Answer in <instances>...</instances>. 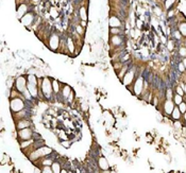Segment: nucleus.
I'll list each match as a JSON object with an SVG mask.
<instances>
[{"label": "nucleus", "instance_id": "1", "mask_svg": "<svg viewBox=\"0 0 186 173\" xmlns=\"http://www.w3.org/2000/svg\"><path fill=\"white\" fill-rule=\"evenodd\" d=\"M10 111L11 114L13 113H18L22 111L26 107L25 98L24 97H18V98H14V99H10Z\"/></svg>", "mask_w": 186, "mask_h": 173}, {"label": "nucleus", "instance_id": "2", "mask_svg": "<svg viewBox=\"0 0 186 173\" xmlns=\"http://www.w3.org/2000/svg\"><path fill=\"white\" fill-rule=\"evenodd\" d=\"M33 133H34V129L32 127L22 129V130L16 131V138L18 139V142L22 140H30V139H33Z\"/></svg>", "mask_w": 186, "mask_h": 173}, {"label": "nucleus", "instance_id": "3", "mask_svg": "<svg viewBox=\"0 0 186 173\" xmlns=\"http://www.w3.org/2000/svg\"><path fill=\"white\" fill-rule=\"evenodd\" d=\"M48 47L53 52H56L61 47V38H60V34L58 32H53L50 34L49 38H48Z\"/></svg>", "mask_w": 186, "mask_h": 173}, {"label": "nucleus", "instance_id": "4", "mask_svg": "<svg viewBox=\"0 0 186 173\" xmlns=\"http://www.w3.org/2000/svg\"><path fill=\"white\" fill-rule=\"evenodd\" d=\"M27 85H28V80H27V75H18L15 79V83H14V88L17 89L20 93H22L27 89Z\"/></svg>", "mask_w": 186, "mask_h": 173}, {"label": "nucleus", "instance_id": "5", "mask_svg": "<svg viewBox=\"0 0 186 173\" xmlns=\"http://www.w3.org/2000/svg\"><path fill=\"white\" fill-rule=\"evenodd\" d=\"M36 19L37 16L35 15V13L33 11H30L20 19V22L22 24V26H25L26 28H30V27H33Z\"/></svg>", "mask_w": 186, "mask_h": 173}, {"label": "nucleus", "instance_id": "6", "mask_svg": "<svg viewBox=\"0 0 186 173\" xmlns=\"http://www.w3.org/2000/svg\"><path fill=\"white\" fill-rule=\"evenodd\" d=\"M14 123H15L16 131L22 130V129H26V127H32V129H34V123H33V121H32L31 119H29V118L16 120V121H14Z\"/></svg>", "mask_w": 186, "mask_h": 173}, {"label": "nucleus", "instance_id": "7", "mask_svg": "<svg viewBox=\"0 0 186 173\" xmlns=\"http://www.w3.org/2000/svg\"><path fill=\"white\" fill-rule=\"evenodd\" d=\"M30 9H31V8L29 6V4H27V3H25V2L18 4V6H17V10H16V15H17V18L20 20V19H22V17L27 14V13L31 11Z\"/></svg>", "mask_w": 186, "mask_h": 173}, {"label": "nucleus", "instance_id": "8", "mask_svg": "<svg viewBox=\"0 0 186 173\" xmlns=\"http://www.w3.org/2000/svg\"><path fill=\"white\" fill-rule=\"evenodd\" d=\"M98 167L100 169V172H110V163L105 155H101L98 158Z\"/></svg>", "mask_w": 186, "mask_h": 173}, {"label": "nucleus", "instance_id": "9", "mask_svg": "<svg viewBox=\"0 0 186 173\" xmlns=\"http://www.w3.org/2000/svg\"><path fill=\"white\" fill-rule=\"evenodd\" d=\"M111 43L115 47H122L124 46L126 43V36L124 34L121 35H112L111 36Z\"/></svg>", "mask_w": 186, "mask_h": 173}, {"label": "nucleus", "instance_id": "10", "mask_svg": "<svg viewBox=\"0 0 186 173\" xmlns=\"http://www.w3.org/2000/svg\"><path fill=\"white\" fill-rule=\"evenodd\" d=\"M72 88L70 85H68V84L66 83H63L62 84V89H61V96L63 97V99H64V104H66V101H67V98L69 97V95L71 93L72 91Z\"/></svg>", "mask_w": 186, "mask_h": 173}, {"label": "nucleus", "instance_id": "11", "mask_svg": "<svg viewBox=\"0 0 186 173\" xmlns=\"http://www.w3.org/2000/svg\"><path fill=\"white\" fill-rule=\"evenodd\" d=\"M52 81V87H53V93H54V96L58 95V93H61V89H62V82H60L59 80L56 79H51Z\"/></svg>", "mask_w": 186, "mask_h": 173}, {"label": "nucleus", "instance_id": "12", "mask_svg": "<svg viewBox=\"0 0 186 173\" xmlns=\"http://www.w3.org/2000/svg\"><path fill=\"white\" fill-rule=\"evenodd\" d=\"M109 25L110 28H118V27H121V20L118 16H112L109 20Z\"/></svg>", "mask_w": 186, "mask_h": 173}, {"label": "nucleus", "instance_id": "13", "mask_svg": "<svg viewBox=\"0 0 186 173\" xmlns=\"http://www.w3.org/2000/svg\"><path fill=\"white\" fill-rule=\"evenodd\" d=\"M78 12H79V16H80L81 20H85L87 21L88 19V13H87V8L85 6H82L78 9Z\"/></svg>", "mask_w": 186, "mask_h": 173}, {"label": "nucleus", "instance_id": "14", "mask_svg": "<svg viewBox=\"0 0 186 173\" xmlns=\"http://www.w3.org/2000/svg\"><path fill=\"white\" fill-rule=\"evenodd\" d=\"M52 170H53V173H61V171H62V165H61V163H60L59 159H56V161H53L52 164Z\"/></svg>", "mask_w": 186, "mask_h": 173}, {"label": "nucleus", "instance_id": "15", "mask_svg": "<svg viewBox=\"0 0 186 173\" xmlns=\"http://www.w3.org/2000/svg\"><path fill=\"white\" fill-rule=\"evenodd\" d=\"M79 105H80V109L82 113H84V114H88V111H90V105H88V103H87L86 101L81 100Z\"/></svg>", "mask_w": 186, "mask_h": 173}, {"label": "nucleus", "instance_id": "16", "mask_svg": "<svg viewBox=\"0 0 186 173\" xmlns=\"http://www.w3.org/2000/svg\"><path fill=\"white\" fill-rule=\"evenodd\" d=\"M181 116H182V113L180 111L179 107H178V106H174V111H172V113H171V117L174 118V120H180Z\"/></svg>", "mask_w": 186, "mask_h": 173}, {"label": "nucleus", "instance_id": "17", "mask_svg": "<svg viewBox=\"0 0 186 173\" xmlns=\"http://www.w3.org/2000/svg\"><path fill=\"white\" fill-rule=\"evenodd\" d=\"M110 33L112 35H121L124 34V27H118V28H110Z\"/></svg>", "mask_w": 186, "mask_h": 173}, {"label": "nucleus", "instance_id": "18", "mask_svg": "<svg viewBox=\"0 0 186 173\" xmlns=\"http://www.w3.org/2000/svg\"><path fill=\"white\" fill-rule=\"evenodd\" d=\"M0 163H1V165L11 164V158H10L9 154H2V155H1V159H0Z\"/></svg>", "mask_w": 186, "mask_h": 173}, {"label": "nucleus", "instance_id": "19", "mask_svg": "<svg viewBox=\"0 0 186 173\" xmlns=\"http://www.w3.org/2000/svg\"><path fill=\"white\" fill-rule=\"evenodd\" d=\"M38 169H40V172L42 173H53L51 166H42V167L38 168Z\"/></svg>", "mask_w": 186, "mask_h": 173}, {"label": "nucleus", "instance_id": "20", "mask_svg": "<svg viewBox=\"0 0 186 173\" xmlns=\"http://www.w3.org/2000/svg\"><path fill=\"white\" fill-rule=\"evenodd\" d=\"M174 102L176 105H180L181 103L183 102V96H181V95H174Z\"/></svg>", "mask_w": 186, "mask_h": 173}, {"label": "nucleus", "instance_id": "21", "mask_svg": "<svg viewBox=\"0 0 186 173\" xmlns=\"http://www.w3.org/2000/svg\"><path fill=\"white\" fill-rule=\"evenodd\" d=\"M84 31H85V28H83L81 25H76V32H77L79 35H83Z\"/></svg>", "mask_w": 186, "mask_h": 173}, {"label": "nucleus", "instance_id": "22", "mask_svg": "<svg viewBox=\"0 0 186 173\" xmlns=\"http://www.w3.org/2000/svg\"><path fill=\"white\" fill-rule=\"evenodd\" d=\"M178 107H179V109H180V111L182 113V114H184V113H186V103L182 102L180 105H178Z\"/></svg>", "mask_w": 186, "mask_h": 173}, {"label": "nucleus", "instance_id": "23", "mask_svg": "<svg viewBox=\"0 0 186 173\" xmlns=\"http://www.w3.org/2000/svg\"><path fill=\"white\" fill-rule=\"evenodd\" d=\"M176 90H177V93L178 95H181V96H184V89L182 87L180 86H177L176 87Z\"/></svg>", "mask_w": 186, "mask_h": 173}, {"label": "nucleus", "instance_id": "24", "mask_svg": "<svg viewBox=\"0 0 186 173\" xmlns=\"http://www.w3.org/2000/svg\"><path fill=\"white\" fill-rule=\"evenodd\" d=\"M183 64H184V66H185V67H186V59H184V60H183Z\"/></svg>", "mask_w": 186, "mask_h": 173}]
</instances>
